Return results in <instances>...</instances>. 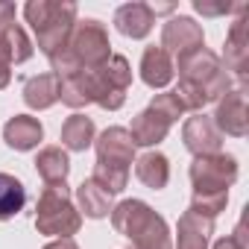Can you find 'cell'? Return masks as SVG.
Here are the masks:
<instances>
[{
    "instance_id": "21",
    "label": "cell",
    "mask_w": 249,
    "mask_h": 249,
    "mask_svg": "<svg viewBox=\"0 0 249 249\" xmlns=\"http://www.w3.org/2000/svg\"><path fill=\"white\" fill-rule=\"evenodd\" d=\"M135 176H138L147 188L161 191V188H167V182H170V164H167V159H164L161 153H144V156L135 161Z\"/></svg>"
},
{
    "instance_id": "25",
    "label": "cell",
    "mask_w": 249,
    "mask_h": 249,
    "mask_svg": "<svg viewBox=\"0 0 249 249\" xmlns=\"http://www.w3.org/2000/svg\"><path fill=\"white\" fill-rule=\"evenodd\" d=\"M106 194H120L123 188H126L129 182V170H123V167H108V164H94V176H91Z\"/></svg>"
},
{
    "instance_id": "23",
    "label": "cell",
    "mask_w": 249,
    "mask_h": 249,
    "mask_svg": "<svg viewBox=\"0 0 249 249\" xmlns=\"http://www.w3.org/2000/svg\"><path fill=\"white\" fill-rule=\"evenodd\" d=\"M62 144L73 153H82L94 144V120L85 114H71L62 126Z\"/></svg>"
},
{
    "instance_id": "8",
    "label": "cell",
    "mask_w": 249,
    "mask_h": 249,
    "mask_svg": "<svg viewBox=\"0 0 249 249\" xmlns=\"http://www.w3.org/2000/svg\"><path fill=\"white\" fill-rule=\"evenodd\" d=\"M199 47H205V36H202V27L194 18L176 15V18H170L164 24V30H161V50L173 53L176 59H185V56H191Z\"/></svg>"
},
{
    "instance_id": "16",
    "label": "cell",
    "mask_w": 249,
    "mask_h": 249,
    "mask_svg": "<svg viewBox=\"0 0 249 249\" xmlns=\"http://www.w3.org/2000/svg\"><path fill=\"white\" fill-rule=\"evenodd\" d=\"M211 231H214V220L211 217H202V214H196V211L188 208L179 217V240H176V249H208Z\"/></svg>"
},
{
    "instance_id": "4",
    "label": "cell",
    "mask_w": 249,
    "mask_h": 249,
    "mask_svg": "<svg viewBox=\"0 0 249 249\" xmlns=\"http://www.w3.org/2000/svg\"><path fill=\"white\" fill-rule=\"evenodd\" d=\"M111 226L135 243V249H173L170 231L161 214L141 199H123L111 208Z\"/></svg>"
},
{
    "instance_id": "11",
    "label": "cell",
    "mask_w": 249,
    "mask_h": 249,
    "mask_svg": "<svg viewBox=\"0 0 249 249\" xmlns=\"http://www.w3.org/2000/svg\"><path fill=\"white\" fill-rule=\"evenodd\" d=\"M0 50L15 65H21L33 56V44H30L27 33L21 30V24L15 21V6L6 3V0H0Z\"/></svg>"
},
{
    "instance_id": "1",
    "label": "cell",
    "mask_w": 249,
    "mask_h": 249,
    "mask_svg": "<svg viewBox=\"0 0 249 249\" xmlns=\"http://www.w3.org/2000/svg\"><path fill=\"white\" fill-rule=\"evenodd\" d=\"M229 91H231V76L211 50L199 47L191 56L179 59V85L173 94L185 111H199L205 103L220 100Z\"/></svg>"
},
{
    "instance_id": "22",
    "label": "cell",
    "mask_w": 249,
    "mask_h": 249,
    "mask_svg": "<svg viewBox=\"0 0 249 249\" xmlns=\"http://www.w3.org/2000/svg\"><path fill=\"white\" fill-rule=\"evenodd\" d=\"M76 202H79V208L85 211V217H94V220H100V217H106V214H111V194H106L94 179H85L79 188H76Z\"/></svg>"
},
{
    "instance_id": "17",
    "label": "cell",
    "mask_w": 249,
    "mask_h": 249,
    "mask_svg": "<svg viewBox=\"0 0 249 249\" xmlns=\"http://www.w3.org/2000/svg\"><path fill=\"white\" fill-rule=\"evenodd\" d=\"M3 138H6V144H9L12 150L27 153V150H36V147H38V141L44 138V129H41L38 117L15 114L6 126H3Z\"/></svg>"
},
{
    "instance_id": "19",
    "label": "cell",
    "mask_w": 249,
    "mask_h": 249,
    "mask_svg": "<svg viewBox=\"0 0 249 249\" xmlns=\"http://www.w3.org/2000/svg\"><path fill=\"white\" fill-rule=\"evenodd\" d=\"M59 100V76L56 73H38L33 79H27L24 85V103L36 111L50 108Z\"/></svg>"
},
{
    "instance_id": "2",
    "label": "cell",
    "mask_w": 249,
    "mask_h": 249,
    "mask_svg": "<svg viewBox=\"0 0 249 249\" xmlns=\"http://www.w3.org/2000/svg\"><path fill=\"white\" fill-rule=\"evenodd\" d=\"M237 179V161L226 153L214 156H196L191 161V182H194V199L191 211L202 217H217L229 202V188Z\"/></svg>"
},
{
    "instance_id": "24",
    "label": "cell",
    "mask_w": 249,
    "mask_h": 249,
    "mask_svg": "<svg viewBox=\"0 0 249 249\" xmlns=\"http://www.w3.org/2000/svg\"><path fill=\"white\" fill-rule=\"evenodd\" d=\"M24 205H27V188L15 176L0 173V220L15 217Z\"/></svg>"
},
{
    "instance_id": "18",
    "label": "cell",
    "mask_w": 249,
    "mask_h": 249,
    "mask_svg": "<svg viewBox=\"0 0 249 249\" xmlns=\"http://www.w3.org/2000/svg\"><path fill=\"white\" fill-rule=\"evenodd\" d=\"M141 79L150 88H164L173 79V59H170V53L156 47V44L147 47L144 56H141Z\"/></svg>"
},
{
    "instance_id": "29",
    "label": "cell",
    "mask_w": 249,
    "mask_h": 249,
    "mask_svg": "<svg viewBox=\"0 0 249 249\" xmlns=\"http://www.w3.org/2000/svg\"><path fill=\"white\" fill-rule=\"evenodd\" d=\"M231 240L240 246V249H249V237H246V217H240L237 220V226H234V234H231Z\"/></svg>"
},
{
    "instance_id": "3",
    "label": "cell",
    "mask_w": 249,
    "mask_h": 249,
    "mask_svg": "<svg viewBox=\"0 0 249 249\" xmlns=\"http://www.w3.org/2000/svg\"><path fill=\"white\" fill-rule=\"evenodd\" d=\"M108 59H111V44L106 27L94 18H85L73 24L68 44L56 56H50V65L56 76H71L76 71H94Z\"/></svg>"
},
{
    "instance_id": "10",
    "label": "cell",
    "mask_w": 249,
    "mask_h": 249,
    "mask_svg": "<svg viewBox=\"0 0 249 249\" xmlns=\"http://www.w3.org/2000/svg\"><path fill=\"white\" fill-rule=\"evenodd\" d=\"M214 126L231 138H243L249 132V111H246V91H229L217 100L214 111Z\"/></svg>"
},
{
    "instance_id": "26",
    "label": "cell",
    "mask_w": 249,
    "mask_h": 249,
    "mask_svg": "<svg viewBox=\"0 0 249 249\" xmlns=\"http://www.w3.org/2000/svg\"><path fill=\"white\" fill-rule=\"evenodd\" d=\"M150 108H153V111H159L161 117H167L170 123H173V120H179V114L185 111V108H182V103L176 100V94H173V91L156 94V97H153V103H150Z\"/></svg>"
},
{
    "instance_id": "31",
    "label": "cell",
    "mask_w": 249,
    "mask_h": 249,
    "mask_svg": "<svg viewBox=\"0 0 249 249\" xmlns=\"http://www.w3.org/2000/svg\"><path fill=\"white\" fill-rule=\"evenodd\" d=\"M214 249H240V246H237L231 237H223V240H217V243H214Z\"/></svg>"
},
{
    "instance_id": "6",
    "label": "cell",
    "mask_w": 249,
    "mask_h": 249,
    "mask_svg": "<svg viewBox=\"0 0 249 249\" xmlns=\"http://www.w3.org/2000/svg\"><path fill=\"white\" fill-rule=\"evenodd\" d=\"M82 82H85V94H88V103H97L108 111L120 108L126 103V91L132 85V68L129 62L111 53V59L94 71H82Z\"/></svg>"
},
{
    "instance_id": "7",
    "label": "cell",
    "mask_w": 249,
    "mask_h": 249,
    "mask_svg": "<svg viewBox=\"0 0 249 249\" xmlns=\"http://www.w3.org/2000/svg\"><path fill=\"white\" fill-rule=\"evenodd\" d=\"M79 226H82V217L71 202L68 185H47L36 205V229L59 240V237L76 234Z\"/></svg>"
},
{
    "instance_id": "20",
    "label": "cell",
    "mask_w": 249,
    "mask_h": 249,
    "mask_svg": "<svg viewBox=\"0 0 249 249\" xmlns=\"http://www.w3.org/2000/svg\"><path fill=\"white\" fill-rule=\"evenodd\" d=\"M36 170L44 179V185H65L68 173H71V161L68 153L62 147H44L36 159Z\"/></svg>"
},
{
    "instance_id": "30",
    "label": "cell",
    "mask_w": 249,
    "mask_h": 249,
    "mask_svg": "<svg viewBox=\"0 0 249 249\" xmlns=\"http://www.w3.org/2000/svg\"><path fill=\"white\" fill-rule=\"evenodd\" d=\"M44 249H79V246L73 243V237H59V240H53V243H47Z\"/></svg>"
},
{
    "instance_id": "9",
    "label": "cell",
    "mask_w": 249,
    "mask_h": 249,
    "mask_svg": "<svg viewBox=\"0 0 249 249\" xmlns=\"http://www.w3.org/2000/svg\"><path fill=\"white\" fill-rule=\"evenodd\" d=\"M223 68L234 71L240 91H246V79H249V9L240 12V18L231 24L229 36H226V53H223Z\"/></svg>"
},
{
    "instance_id": "14",
    "label": "cell",
    "mask_w": 249,
    "mask_h": 249,
    "mask_svg": "<svg viewBox=\"0 0 249 249\" xmlns=\"http://www.w3.org/2000/svg\"><path fill=\"white\" fill-rule=\"evenodd\" d=\"M153 24H156V15H153V9L147 3H123L114 12V27H117L120 36H126V38L150 36Z\"/></svg>"
},
{
    "instance_id": "12",
    "label": "cell",
    "mask_w": 249,
    "mask_h": 249,
    "mask_svg": "<svg viewBox=\"0 0 249 249\" xmlns=\"http://www.w3.org/2000/svg\"><path fill=\"white\" fill-rule=\"evenodd\" d=\"M135 159V144L129 138V129L123 126H111L97 138V164H108V167H123L129 170Z\"/></svg>"
},
{
    "instance_id": "15",
    "label": "cell",
    "mask_w": 249,
    "mask_h": 249,
    "mask_svg": "<svg viewBox=\"0 0 249 249\" xmlns=\"http://www.w3.org/2000/svg\"><path fill=\"white\" fill-rule=\"evenodd\" d=\"M167 132H170V120L147 106L141 114H135L129 138H132L135 147H156V144H161L167 138Z\"/></svg>"
},
{
    "instance_id": "5",
    "label": "cell",
    "mask_w": 249,
    "mask_h": 249,
    "mask_svg": "<svg viewBox=\"0 0 249 249\" xmlns=\"http://www.w3.org/2000/svg\"><path fill=\"white\" fill-rule=\"evenodd\" d=\"M24 18L36 33L38 50L50 59L65 44L76 24V3H62V0H30L24 6Z\"/></svg>"
},
{
    "instance_id": "27",
    "label": "cell",
    "mask_w": 249,
    "mask_h": 249,
    "mask_svg": "<svg viewBox=\"0 0 249 249\" xmlns=\"http://www.w3.org/2000/svg\"><path fill=\"white\" fill-rule=\"evenodd\" d=\"M194 9H196L199 15L217 18V15H229V12H243V9H249V6H246V3H208V0H194Z\"/></svg>"
},
{
    "instance_id": "13",
    "label": "cell",
    "mask_w": 249,
    "mask_h": 249,
    "mask_svg": "<svg viewBox=\"0 0 249 249\" xmlns=\"http://www.w3.org/2000/svg\"><path fill=\"white\" fill-rule=\"evenodd\" d=\"M182 141H185V147H188L194 156H214V153H220L223 135H220V129L214 126L211 117L196 114V117H188V120H185Z\"/></svg>"
},
{
    "instance_id": "28",
    "label": "cell",
    "mask_w": 249,
    "mask_h": 249,
    "mask_svg": "<svg viewBox=\"0 0 249 249\" xmlns=\"http://www.w3.org/2000/svg\"><path fill=\"white\" fill-rule=\"evenodd\" d=\"M9 79H12V62L6 59V53H3V50H0V91L9 85Z\"/></svg>"
}]
</instances>
